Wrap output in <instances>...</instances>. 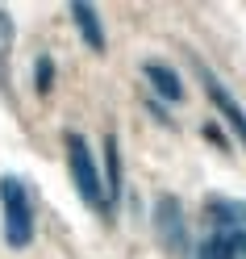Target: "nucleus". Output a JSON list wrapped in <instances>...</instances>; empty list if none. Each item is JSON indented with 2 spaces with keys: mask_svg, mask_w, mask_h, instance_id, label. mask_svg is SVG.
<instances>
[{
  "mask_svg": "<svg viewBox=\"0 0 246 259\" xmlns=\"http://www.w3.org/2000/svg\"><path fill=\"white\" fill-rule=\"evenodd\" d=\"M0 226L13 251H25L34 242V201H29L25 180L17 176H0Z\"/></svg>",
  "mask_w": 246,
  "mask_h": 259,
  "instance_id": "nucleus-1",
  "label": "nucleus"
},
{
  "mask_svg": "<svg viewBox=\"0 0 246 259\" xmlns=\"http://www.w3.org/2000/svg\"><path fill=\"white\" fill-rule=\"evenodd\" d=\"M67 171H71V184H75L79 197H84V205L109 218V209H105V184H101L96 155H92V147H88V138H84V134H75V130H67Z\"/></svg>",
  "mask_w": 246,
  "mask_h": 259,
  "instance_id": "nucleus-2",
  "label": "nucleus"
},
{
  "mask_svg": "<svg viewBox=\"0 0 246 259\" xmlns=\"http://www.w3.org/2000/svg\"><path fill=\"white\" fill-rule=\"evenodd\" d=\"M196 75H201V84H205V96L213 101V109L221 113V117L229 121V130H234V138L246 147V109L238 105V96L229 92L221 79H217V71L213 67H205V63H196Z\"/></svg>",
  "mask_w": 246,
  "mask_h": 259,
  "instance_id": "nucleus-3",
  "label": "nucleus"
},
{
  "mask_svg": "<svg viewBox=\"0 0 246 259\" xmlns=\"http://www.w3.org/2000/svg\"><path fill=\"white\" fill-rule=\"evenodd\" d=\"M155 230H159V242L171 255H188V222H184V205L175 197L155 201Z\"/></svg>",
  "mask_w": 246,
  "mask_h": 259,
  "instance_id": "nucleus-4",
  "label": "nucleus"
},
{
  "mask_svg": "<svg viewBox=\"0 0 246 259\" xmlns=\"http://www.w3.org/2000/svg\"><path fill=\"white\" fill-rule=\"evenodd\" d=\"M196 259H246V230H209Z\"/></svg>",
  "mask_w": 246,
  "mask_h": 259,
  "instance_id": "nucleus-5",
  "label": "nucleus"
},
{
  "mask_svg": "<svg viewBox=\"0 0 246 259\" xmlns=\"http://www.w3.org/2000/svg\"><path fill=\"white\" fill-rule=\"evenodd\" d=\"M71 21L79 25V38H84V46L92 55H105V25H101V13H96L92 5H84V0H75L71 5Z\"/></svg>",
  "mask_w": 246,
  "mask_h": 259,
  "instance_id": "nucleus-6",
  "label": "nucleus"
},
{
  "mask_svg": "<svg viewBox=\"0 0 246 259\" xmlns=\"http://www.w3.org/2000/svg\"><path fill=\"white\" fill-rule=\"evenodd\" d=\"M205 218L213 222V230H246V201L213 197V201L205 205Z\"/></svg>",
  "mask_w": 246,
  "mask_h": 259,
  "instance_id": "nucleus-7",
  "label": "nucleus"
},
{
  "mask_svg": "<svg viewBox=\"0 0 246 259\" xmlns=\"http://www.w3.org/2000/svg\"><path fill=\"white\" fill-rule=\"evenodd\" d=\"M142 75H146V84L155 88V96H163V101H184V79H179L167 63L146 59L142 63Z\"/></svg>",
  "mask_w": 246,
  "mask_h": 259,
  "instance_id": "nucleus-8",
  "label": "nucleus"
},
{
  "mask_svg": "<svg viewBox=\"0 0 246 259\" xmlns=\"http://www.w3.org/2000/svg\"><path fill=\"white\" fill-rule=\"evenodd\" d=\"M105 171H109V188H105V209L113 218L117 209V197H121V151H117V138H105Z\"/></svg>",
  "mask_w": 246,
  "mask_h": 259,
  "instance_id": "nucleus-9",
  "label": "nucleus"
},
{
  "mask_svg": "<svg viewBox=\"0 0 246 259\" xmlns=\"http://www.w3.org/2000/svg\"><path fill=\"white\" fill-rule=\"evenodd\" d=\"M51 79H55V63H51V59H38V67H34V84H38V92H51Z\"/></svg>",
  "mask_w": 246,
  "mask_h": 259,
  "instance_id": "nucleus-10",
  "label": "nucleus"
}]
</instances>
